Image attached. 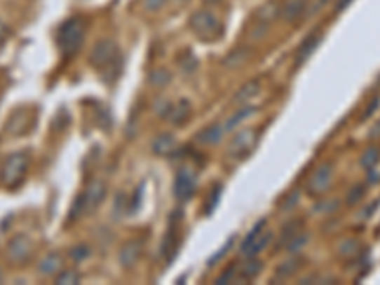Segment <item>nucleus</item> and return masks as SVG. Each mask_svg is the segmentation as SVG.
I'll return each instance as SVG.
<instances>
[{
	"instance_id": "nucleus-1",
	"label": "nucleus",
	"mask_w": 380,
	"mask_h": 285,
	"mask_svg": "<svg viewBox=\"0 0 380 285\" xmlns=\"http://www.w3.org/2000/svg\"><path fill=\"white\" fill-rule=\"evenodd\" d=\"M90 63L101 74V78L105 80V82H112V80L118 78L120 73H122L124 60H122V52L116 46V42L105 39L99 40L97 44L92 48Z\"/></svg>"
},
{
	"instance_id": "nucleus-2",
	"label": "nucleus",
	"mask_w": 380,
	"mask_h": 285,
	"mask_svg": "<svg viewBox=\"0 0 380 285\" xmlns=\"http://www.w3.org/2000/svg\"><path fill=\"white\" fill-rule=\"evenodd\" d=\"M86 34V21L80 15L69 18L63 25L57 29V46L65 57H72L82 48Z\"/></svg>"
},
{
	"instance_id": "nucleus-3",
	"label": "nucleus",
	"mask_w": 380,
	"mask_h": 285,
	"mask_svg": "<svg viewBox=\"0 0 380 285\" xmlns=\"http://www.w3.org/2000/svg\"><path fill=\"white\" fill-rule=\"evenodd\" d=\"M190 31L202 42H217L224 34L223 21L211 10H196L190 15Z\"/></svg>"
},
{
	"instance_id": "nucleus-4",
	"label": "nucleus",
	"mask_w": 380,
	"mask_h": 285,
	"mask_svg": "<svg viewBox=\"0 0 380 285\" xmlns=\"http://www.w3.org/2000/svg\"><path fill=\"white\" fill-rule=\"evenodd\" d=\"M107 196V185L101 179L92 181L90 185L86 186V190L80 194L74 206H72L71 211V219H76L79 215H92L95 209H97L103 200Z\"/></svg>"
},
{
	"instance_id": "nucleus-5",
	"label": "nucleus",
	"mask_w": 380,
	"mask_h": 285,
	"mask_svg": "<svg viewBox=\"0 0 380 285\" xmlns=\"http://www.w3.org/2000/svg\"><path fill=\"white\" fill-rule=\"evenodd\" d=\"M29 164L31 162H29V156L25 153H12L2 164L0 183L6 188H18L25 179Z\"/></svg>"
},
{
	"instance_id": "nucleus-6",
	"label": "nucleus",
	"mask_w": 380,
	"mask_h": 285,
	"mask_svg": "<svg viewBox=\"0 0 380 285\" xmlns=\"http://www.w3.org/2000/svg\"><path fill=\"white\" fill-rule=\"evenodd\" d=\"M259 143V132L257 130H240L234 133V137L229 141L226 146V156L232 162H242L253 153V148Z\"/></svg>"
},
{
	"instance_id": "nucleus-7",
	"label": "nucleus",
	"mask_w": 380,
	"mask_h": 285,
	"mask_svg": "<svg viewBox=\"0 0 380 285\" xmlns=\"http://www.w3.org/2000/svg\"><path fill=\"white\" fill-rule=\"evenodd\" d=\"M264 228H266V219H261L253 228H251L250 234H247V238L243 239L242 247H240V253H242L245 259L257 257L264 247L270 246V242H272V232H266Z\"/></svg>"
},
{
	"instance_id": "nucleus-8",
	"label": "nucleus",
	"mask_w": 380,
	"mask_h": 285,
	"mask_svg": "<svg viewBox=\"0 0 380 285\" xmlns=\"http://www.w3.org/2000/svg\"><path fill=\"white\" fill-rule=\"evenodd\" d=\"M283 0H266L259 10L255 12V25H253V36L261 39L266 33V29L276 18H280L282 13Z\"/></svg>"
},
{
	"instance_id": "nucleus-9",
	"label": "nucleus",
	"mask_w": 380,
	"mask_h": 285,
	"mask_svg": "<svg viewBox=\"0 0 380 285\" xmlns=\"http://www.w3.org/2000/svg\"><path fill=\"white\" fill-rule=\"evenodd\" d=\"M333 177H334L333 162H323V164H320V166L314 169V173H312L308 185H306V190H308L310 196L318 198L321 194L327 193L329 186L333 183Z\"/></svg>"
},
{
	"instance_id": "nucleus-10",
	"label": "nucleus",
	"mask_w": 380,
	"mask_h": 285,
	"mask_svg": "<svg viewBox=\"0 0 380 285\" xmlns=\"http://www.w3.org/2000/svg\"><path fill=\"white\" fill-rule=\"evenodd\" d=\"M33 239L29 236H23V234H18L8 242L6 257L15 265H21V263H27L33 257Z\"/></svg>"
},
{
	"instance_id": "nucleus-11",
	"label": "nucleus",
	"mask_w": 380,
	"mask_h": 285,
	"mask_svg": "<svg viewBox=\"0 0 380 285\" xmlns=\"http://www.w3.org/2000/svg\"><path fill=\"white\" fill-rule=\"evenodd\" d=\"M198 188V179L192 169L189 167H183L179 169L177 177H175V185H173V193H175V198L179 202H186L194 196Z\"/></svg>"
},
{
	"instance_id": "nucleus-12",
	"label": "nucleus",
	"mask_w": 380,
	"mask_h": 285,
	"mask_svg": "<svg viewBox=\"0 0 380 285\" xmlns=\"http://www.w3.org/2000/svg\"><path fill=\"white\" fill-rule=\"evenodd\" d=\"M321 40H323V31H321V29H314V31H312L306 39L302 40L301 46L297 48L295 67L304 65V63L312 57V53L320 48Z\"/></svg>"
},
{
	"instance_id": "nucleus-13",
	"label": "nucleus",
	"mask_w": 380,
	"mask_h": 285,
	"mask_svg": "<svg viewBox=\"0 0 380 285\" xmlns=\"http://www.w3.org/2000/svg\"><path fill=\"white\" fill-rule=\"evenodd\" d=\"M190 114H192V105H190L189 99H179L177 103H173L168 109V113H165L164 118L170 122L171 126H184L186 122L190 120Z\"/></svg>"
},
{
	"instance_id": "nucleus-14",
	"label": "nucleus",
	"mask_w": 380,
	"mask_h": 285,
	"mask_svg": "<svg viewBox=\"0 0 380 285\" xmlns=\"http://www.w3.org/2000/svg\"><path fill=\"white\" fill-rule=\"evenodd\" d=\"M262 82L261 78H253L250 82H245L240 90L236 92V95L232 97V103L236 106H247L251 105V101L257 99V95L261 93Z\"/></svg>"
},
{
	"instance_id": "nucleus-15",
	"label": "nucleus",
	"mask_w": 380,
	"mask_h": 285,
	"mask_svg": "<svg viewBox=\"0 0 380 285\" xmlns=\"http://www.w3.org/2000/svg\"><path fill=\"white\" fill-rule=\"evenodd\" d=\"M141 255H143V239H130L120 249V263L124 268H131V266L137 265Z\"/></svg>"
},
{
	"instance_id": "nucleus-16",
	"label": "nucleus",
	"mask_w": 380,
	"mask_h": 285,
	"mask_svg": "<svg viewBox=\"0 0 380 285\" xmlns=\"http://www.w3.org/2000/svg\"><path fill=\"white\" fill-rule=\"evenodd\" d=\"M306 8H308L306 0H283L280 15H282V20L285 23H295V21L302 20L306 15Z\"/></svg>"
},
{
	"instance_id": "nucleus-17",
	"label": "nucleus",
	"mask_w": 380,
	"mask_h": 285,
	"mask_svg": "<svg viewBox=\"0 0 380 285\" xmlns=\"http://www.w3.org/2000/svg\"><path fill=\"white\" fill-rule=\"evenodd\" d=\"M179 249V232L175 226H170V230L164 234L162 238V244H160V257L165 260V263H171L175 259Z\"/></svg>"
},
{
	"instance_id": "nucleus-18",
	"label": "nucleus",
	"mask_w": 380,
	"mask_h": 285,
	"mask_svg": "<svg viewBox=\"0 0 380 285\" xmlns=\"http://www.w3.org/2000/svg\"><path fill=\"white\" fill-rule=\"evenodd\" d=\"M302 230H304V223L302 221H289L287 225L282 228V232H280V239L276 244V249H285L289 242L295 238L297 234H301Z\"/></svg>"
},
{
	"instance_id": "nucleus-19",
	"label": "nucleus",
	"mask_w": 380,
	"mask_h": 285,
	"mask_svg": "<svg viewBox=\"0 0 380 285\" xmlns=\"http://www.w3.org/2000/svg\"><path fill=\"white\" fill-rule=\"evenodd\" d=\"M61 268H63V259L60 253H48L46 257L40 260L39 272L42 276H53V274H60Z\"/></svg>"
},
{
	"instance_id": "nucleus-20",
	"label": "nucleus",
	"mask_w": 380,
	"mask_h": 285,
	"mask_svg": "<svg viewBox=\"0 0 380 285\" xmlns=\"http://www.w3.org/2000/svg\"><path fill=\"white\" fill-rule=\"evenodd\" d=\"M257 111H259L257 106H251V105L240 106V111L232 114V118H229L226 122H224V130H226V132H234V130H236L242 122H245L250 116H253Z\"/></svg>"
},
{
	"instance_id": "nucleus-21",
	"label": "nucleus",
	"mask_w": 380,
	"mask_h": 285,
	"mask_svg": "<svg viewBox=\"0 0 380 285\" xmlns=\"http://www.w3.org/2000/svg\"><path fill=\"white\" fill-rule=\"evenodd\" d=\"M302 263H304V259H302L301 255L297 253V257H291V259L285 260L283 265L278 266V270H276V278L287 279V278H291V276H295V274L299 272V268L302 266Z\"/></svg>"
},
{
	"instance_id": "nucleus-22",
	"label": "nucleus",
	"mask_w": 380,
	"mask_h": 285,
	"mask_svg": "<svg viewBox=\"0 0 380 285\" xmlns=\"http://www.w3.org/2000/svg\"><path fill=\"white\" fill-rule=\"evenodd\" d=\"M175 148H177V141L171 135H160L152 141V151L160 156H170V154L175 153Z\"/></svg>"
},
{
	"instance_id": "nucleus-23",
	"label": "nucleus",
	"mask_w": 380,
	"mask_h": 285,
	"mask_svg": "<svg viewBox=\"0 0 380 285\" xmlns=\"http://www.w3.org/2000/svg\"><path fill=\"white\" fill-rule=\"evenodd\" d=\"M224 124H213V126H210L208 130H203L200 135H198V141L200 143H203V145H215V143H219V141L223 139L224 135Z\"/></svg>"
},
{
	"instance_id": "nucleus-24",
	"label": "nucleus",
	"mask_w": 380,
	"mask_h": 285,
	"mask_svg": "<svg viewBox=\"0 0 380 285\" xmlns=\"http://www.w3.org/2000/svg\"><path fill=\"white\" fill-rule=\"evenodd\" d=\"M262 260H259L257 257H250V259L243 263V266L240 268V279H255L259 274L262 272Z\"/></svg>"
},
{
	"instance_id": "nucleus-25",
	"label": "nucleus",
	"mask_w": 380,
	"mask_h": 285,
	"mask_svg": "<svg viewBox=\"0 0 380 285\" xmlns=\"http://www.w3.org/2000/svg\"><path fill=\"white\" fill-rule=\"evenodd\" d=\"M177 65H179V69H181V71H183L184 74L196 73L198 57H196V55H194V53L190 52V50H184V52L179 53Z\"/></svg>"
},
{
	"instance_id": "nucleus-26",
	"label": "nucleus",
	"mask_w": 380,
	"mask_h": 285,
	"mask_svg": "<svg viewBox=\"0 0 380 285\" xmlns=\"http://www.w3.org/2000/svg\"><path fill=\"white\" fill-rule=\"evenodd\" d=\"M380 162V146H369L365 153L361 154L360 164L363 169H374Z\"/></svg>"
},
{
	"instance_id": "nucleus-27",
	"label": "nucleus",
	"mask_w": 380,
	"mask_h": 285,
	"mask_svg": "<svg viewBox=\"0 0 380 285\" xmlns=\"http://www.w3.org/2000/svg\"><path fill=\"white\" fill-rule=\"evenodd\" d=\"M250 50L247 48H238V50H234L232 53H229L226 55V60H224V65L226 67H240L242 63H245V61L250 60Z\"/></svg>"
},
{
	"instance_id": "nucleus-28",
	"label": "nucleus",
	"mask_w": 380,
	"mask_h": 285,
	"mask_svg": "<svg viewBox=\"0 0 380 285\" xmlns=\"http://www.w3.org/2000/svg\"><path fill=\"white\" fill-rule=\"evenodd\" d=\"M358 249H360V244H358V239L354 238H348L344 239L339 247V255L344 257V259H350V257H355L358 255Z\"/></svg>"
},
{
	"instance_id": "nucleus-29",
	"label": "nucleus",
	"mask_w": 380,
	"mask_h": 285,
	"mask_svg": "<svg viewBox=\"0 0 380 285\" xmlns=\"http://www.w3.org/2000/svg\"><path fill=\"white\" fill-rule=\"evenodd\" d=\"M306 244H308V234L302 230L301 234H297L295 238L289 242L287 246H285V249H287L291 255H297V253H301V249L306 246Z\"/></svg>"
},
{
	"instance_id": "nucleus-30",
	"label": "nucleus",
	"mask_w": 380,
	"mask_h": 285,
	"mask_svg": "<svg viewBox=\"0 0 380 285\" xmlns=\"http://www.w3.org/2000/svg\"><path fill=\"white\" fill-rule=\"evenodd\" d=\"M221 193H223V185H215L213 188H211L210 198H208V202H205V213H208V215H211V213L217 209V206H219Z\"/></svg>"
},
{
	"instance_id": "nucleus-31",
	"label": "nucleus",
	"mask_w": 380,
	"mask_h": 285,
	"mask_svg": "<svg viewBox=\"0 0 380 285\" xmlns=\"http://www.w3.org/2000/svg\"><path fill=\"white\" fill-rule=\"evenodd\" d=\"M55 284L57 285H76L80 284V274L74 270H61L55 276Z\"/></svg>"
},
{
	"instance_id": "nucleus-32",
	"label": "nucleus",
	"mask_w": 380,
	"mask_h": 285,
	"mask_svg": "<svg viewBox=\"0 0 380 285\" xmlns=\"http://www.w3.org/2000/svg\"><path fill=\"white\" fill-rule=\"evenodd\" d=\"M149 80H151L152 86H168L171 80V74L170 71H165V69H154Z\"/></svg>"
},
{
	"instance_id": "nucleus-33",
	"label": "nucleus",
	"mask_w": 380,
	"mask_h": 285,
	"mask_svg": "<svg viewBox=\"0 0 380 285\" xmlns=\"http://www.w3.org/2000/svg\"><path fill=\"white\" fill-rule=\"evenodd\" d=\"M238 278H240V270H236L234 266H229V268H226V270H224V272L215 279V284L226 285V284H232V281H236Z\"/></svg>"
},
{
	"instance_id": "nucleus-34",
	"label": "nucleus",
	"mask_w": 380,
	"mask_h": 285,
	"mask_svg": "<svg viewBox=\"0 0 380 285\" xmlns=\"http://www.w3.org/2000/svg\"><path fill=\"white\" fill-rule=\"evenodd\" d=\"M363 196H365V186L363 185L352 186V190H350L346 196V204L348 206H355L358 202H361V200H363Z\"/></svg>"
},
{
	"instance_id": "nucleus-35",
	"label": "nucleus",
	"mask_w": 380,
	"mask_h": 285,
	"mask_svg": "<svg viewBox=\"0 0 380 285\" xmlns=\"http://www.w3.org/2000/svg\"><path fill=\"white\" fill-rule=\"evenodd\" d=\"M380 106V95H376V97H373V99L369 101L367 106H365V111L361 113V122H367V120H371L376 114V111H379Z\"/></svg>"
},
{
	"instance_id": "nucleus-36",
	"label": "nucleus",
	"mask_w": 380,
	"mask_h": 285,
	"mask_svg": "<svg viewBox=\"0 0 380 285\" xmlns=\"http://www.w3.org/2000/svg\"><path fill=\"white\" fill-rule=\"evenodd\" d=\"M299 198H301V196H299V190H295V193L289 194L287 198H285L282 202L283 211H291V209H293V207H295L297 204H299Z\"/></svg>"
},
{
	"instance_id": "nucleus-37",
	"label": "nucleus",
	"mask_w": 380,
	"mask_h": 285,
	"mask_svg": "<svg viewBox=\"0 0 380 285\" xmlns=\"http://www.w3.org/2000/svg\"><path fill=\"white\" fill-rule=\"evenodd\" d=\"M90 255V249L86 246H76L71 249V259L72 260H84Z\"/></svg>"
},
{
	"instance_id": "nucleus-38",
	"label": "nucleus",
	"mask_w": 380,
	"mask_h": 285,
	"mask_svg": "<svg viewBox=\"0 0 380 285\" xmlns=\"http://www.w3.org/2000/svg\"><path fill=\"white\" fill-rule=\"evenodd\" d=\"M232 244H234V238H230L229 242H226V244H224V246H223V249H219V251H217L215 255H213V257H211V259H210V265H215L217 260L223 259L224 255H226V251H229L230 247H232Z\"/></svg>"
},
{
	"instance_id": "nucleus-39",
	"label": "nucleus",
	"mask_w": 380,
	"mask_h": 285,
	"mask_svg": "<svg viewBox=\"0 0 380 285\" xmlns=\"http://www.w3.org/2000/svg\"><path fill=\"white\" fill-rule=\"evenodd\" d=\"M165 0H143V6L149 10V12H156L160 8H164Z\"/></svg>"
},
{
	"instance_id": "nucleus-40",
	"label": "nucleus",
	"mask_w": 380,
	"mask_h": 285,
	"mask_svg": "<svg viewBox=\"0 0 380 285\" xmlns=\"http://www.w3.org/2000/svg\"><path fill=\"white\" fill-rule=\"evenodd\" d=\"M327 2H329V0H315L314 6L306 8V15H314V13H318L321 10V8L327 4Z\"/></svg>"
},
{
	"instance_id": "nucleus-41",
	"label": "nucleus",
	"mask_w": 380,
	"mask_h": 285,
	"mask_svg": "<svg viewBox=\"0 0 380 285\" xmlns=\"http://www.w3.org/2000/svg\"><path fill=\"white\" fill-rule=\"evenodd\" d=\"M352 2H354V0H339V2L334 4V15H339V13L344 12V10H346Z\"/></svg>"
},
{
	"instance_id": "nucleus-42",
	"label": "nucleus",
	"mask_w": 380,
	"mask_h": 285,
	"mask_svg": "<svg viewBox=\"0 0 380 285\" xmlns=\"http://www.w3.org/2000/svg\"><path fill=\"white\" fill-rule=\"evenodd\" d=\"M8 36H10V29H8V25L4 23V21L0 20V46H2L4 42H6Z\"/></svg>"
},
{
	"instance_id": "nucleus-43",
	"label": "nucleus",
	"mask_w": 380,
	"mask_h": 285,
	"mask_svg": "<svg viewBox=\"0 0 380 285\" xmlns=\"http://www.w3.org/2000/svg\"><path fill=\"white\" fill-rule=\"evenodd\" d=\"M367 175H369V177H367V183H369V185H376V183H379V173H376V172H373V169H367Z\"/></svg>"
},
{
	"instance_id": "nucleus-44",
	"label": "nucleus",
	"mask_w": 380,
	"mask_h": 285,
	"mask_svg": "<svg viewBox=\"0 0 380 285\" xmlns=\"http://www.w3.org/2000/svg\"><path fill=\"white\" fill-rule=\"evenodd\" d=\"M369 137H371V139H379L380 137V122H376V124H374L373 130H371V133H369Z\"/></svg>"
},
{
	"instance_id": "nucleus-45",
	"label": "nucleus",
	"mask_w": 380,
	"mask_h": 285,
	"mask_svg": "<svg viewBox=\"0 0 380 285\" xmlns=\"http://www.w3.org/2000/svg\"><path fill=\"white\" fill-rule=\"evenodd\" d=\"M0 284H2V270H0Z\"/></svg>"
}]
</instances>
